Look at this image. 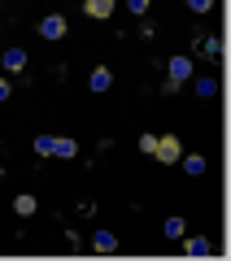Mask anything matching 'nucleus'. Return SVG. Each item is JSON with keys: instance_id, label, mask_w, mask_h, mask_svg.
<instances>
[{"instance_id": "obj_1", "label": "nucleus", "mask_w": 231, "mask_h": 261, "mask_svg": "<svg viewBox=\"0 0 231 261\" xmlns=\"http://www.w3.org/2000/svg\"><path fill=\"white\" fill-rule=\"evenodd\" d=\"M170 83H188V79L196 74V65H192V57H170Z\"/></svg>"}, {"instance_id": "obj_2", "label": "nucleus", "mask_w": 231, "mask_h": 261, "mask_svg": "<svg viewBox=\"0 0 231 261\" xmlns=\"http://www.w3.org/2000/svg\"><path fill=\"white\" fill-rule=\"evenodd\" d=\"M153 157L170 166V161H179V157H183V148H179V140H175V135H161V140H157V152H153Z\"/></svg>"}, {"instance_id": "obj_3", "label": "nucleus", "mask_w": 231, "mask_h": 261, "mask_svg": "<svg viewBox=\"0 0 231 261\" xmlns=\"http://www.w3.org/2000/svg\"><path fill=\"white\" fill-rule=\"evenodd\" d=\"M39 35H44V39H61L65 35V18H61V13H48V18L39 22Z\"/></svg>"}, {"instance_id": "obj_4", "label": "nucleus", "mask_w": 231, "mask_h": 261, "mask_svg": "<svg viewBox=\"0 0 231 261\" xmlns=\"http://www.w3.org/2000/svg\"><path fill=\"white\" fill-rule=\"evenodd\" d=\"M92 248L101 252V257H109V252H118V240H113L109 231H96V235H92Z\"/></svg>"}, {"instance_id": "obj_5", "label": "nucleus", "mask_w": 231, "mask_h": 261, "mask_svg": "<svg viewBox=\"0 0 231 261\" xmlns=\"http://www.w3.org/2000/svg\"><path fill=\"white\" fill-rule=\"evenodd\" d=\"M83 13H87V18H109L113 0H83Z\"/></svg>"}, {"instance_id": "obj_6", "label": "nucleus", "mask_w": 231, "mask_h": 261, "mask_svg": "<svg viewBox=\"0 0 231 261\" xmlns=\"http://www.w3.org/2000/svg\"><path fill=\"white\" fill-rule=\"evenodd\" d=\"M5 70H9V74H22V70H27V53H22V48H9V53H5Z\"/></svg>"}, {"instance_id": "obj_7", "label": "nucleus", "mask_w": 231, "mask_h": 261, "mask_svg": "<svg viewBox=\"0 0 231 261\" xmlns=\"http://www.w3.org/2000/svg\"><path fill=\"white\" fill-rule=\"evenodd\" d=\"M183 252H188V257H210V240H201V235H192V240H183Z\"/></svg>"}, {"instance_id": "obj_8", "label": "nucleus", "mask_w": 231, "mask_h": 261, "mask_svg": "<svg viewBox=\"0 0 231 261\" xmlns=\"http://www.w3.org/2000/svg\"><path fill=\"white\" fill-rule=\"evenodd\" d=\"M35 209H39V205H35V196H31V192H22L18 200H13V214H18V218H31Z\"/></svg>"}, {"instance_id": "obj_9", "label": "nucleus", "mask_w": 231, "mask_h": 261, "mask_svg": "<svg viewBox=\"0 0 231 261\" xmlns=\"http://www.w3.org/2000/svg\"><path fill=\"white\" fill-rule=\"evenodd\" d=\"M109 87H113L109 70H105V65H101V70H92V92H109Z\"/></svg>"}, {"instance_id": "obj_10", "label": "nucleus", "mask_w": 231, "mask_h": 261, "mask_svg": "<svg viewBox=\"0 0 231 261\" xmlns=\"http://www.w3.org/2000/svg\"><path fill=\"white\" fill-rule=\"evenodd\" d=\"M35 152H39V157H53V152H57V135H39V140H35Z\"/></svg>"}, {"instance_id": "obj_11", "label": "nucleus", "mask_w": 231, "mask_h": 261, "mask_svg": "<svg viewBox=\"0 0 231 261\" xmlns=\"http://www.w3.org/2000/svg\"><path fill=\"white\" fill-rule=\"evenodd\" d=\"M53 157H79V144L74 140H61V135H57V152Z\"/></svg>"}, {"instance_id": "obj_12", "label": "nucleus", "mask_w": 231, "mask_h": 261, "mask_svg": "<svg viewBox=\"0 0 231 261\" xmlns=\"http://www.w3.org/2000/svg\"><path fill=\"white\" fill-rule=\"evenodd\" d=\"M161 231H166L170 240H183V231H188V226H183V218H166V226H161Z\"/></svg>"}, {"instance_id": "obj_13", "label": "nucleus", "mask_w": 231, "mask_h": 261, "mask_svg": "<svg viewBox=\"0 0 231 261\" xmlns=\"http://www.w3.org/2000/svg\"><path fill=\"white\" fill-rule=\"evenodd\" d=\"M179 161H183L188 174H205V157H196V152H192V157H179Z\"/></svg>"}, {"instance_id": "obj_14", "label": "nucleus", "mask_w": 231, "mask_h": 261, "mask_svg": "<svg viewBox=\"0 0 231 261\" xmlns=\"http://www.w3.org/2000/svg\"><path fill=\"white\" fill-rule=\"evenodd\" d=\"M196 92H201V96H218V79H201Z\"/></svg>"}, {"instance_id": "obj_15", "label": "nucleus", "mask_w": 231, "mask_h": 261, "mask_svg": "<svg viewBox=\"0 0 231 261\" xmlns=\"http://www.w3.org/2000/svg\"><path fill=\"white\" fill-rule=\"evenodd\" d=\"M140 148H144L148 157H153V152H157V135H140Z\"/></svg>"}, {"instance_id": "obj_16", "label": "nucleus", "mask_w": 231, "mask_h": 261, "mask_svg": "<svg viewBox=\"0 0 231 261\" xmlns=\"http://www.w3.org/2000/svg\"><path fill=\"white\" fill-rule=\"evenodd\" d=\"M188 9H192V13H210L214 0H188Z\"/></svg>"}, {"instance_id": "obj_17", "label": "nucleus", "mask_w": 231, "mask_h": 261, "mask_svg": "<svg viewBox=\"0 0 231 261\" xmlns=\"http://www.w3.org/2000/svg\"><path fill=\"white\" fill-rule=\"evenodd\" d=\"M127 9L131 13H148V0H127Z\"/></svg>"}, {"instance_id": "obj_18", "label": "nucleus", "mask_w": 231, "mask_h": 261, "mask_svg": "<svg viewBox=\"0 0 231 261\" xmlns=\"http://www.w3.org/2000/svg\"><path fill=\"white\" fill-rule=\"evenodd\" d=\"M0 100H9V83L5 79H0Z\"/></svg>"}]
</instances>
